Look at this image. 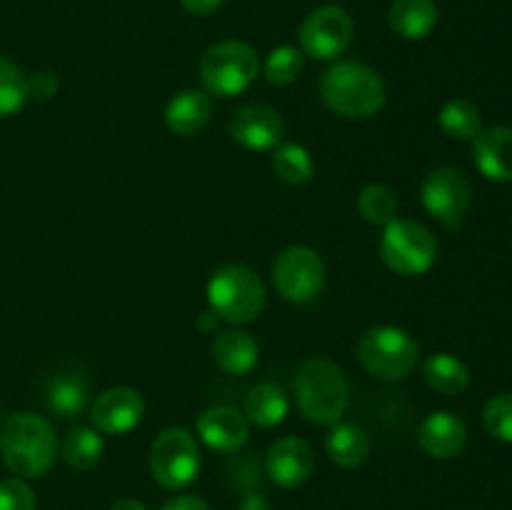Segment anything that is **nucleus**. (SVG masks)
<instances>
[{
  "label": "nucleus",
  "mask_w": 512,
  "mask_h": 510,
  "mask_svg": "<svg viewBox=\"0 0 512 510\" xmlns=\"http://www.w3.org/2000/svg\"><path fill=\"white\" fill-rule=\"evenodd\" d=\"M380 260L388 265L393 273L415 278V275L428 273L438 260V240L418 220L395 218L383 228L378 245Z\"/></svg>",
  "instance_id": "423d86ee"
},
{
  "label": "nucleus",
  "mask_w": 512,
  "mask_h": 510,
  "mask_svg": "<svg viewBox=\"0 0 512 510\" xmlns=\"http://www.w3.org/2000/svg\"><path fill=\"white\" fill-rule=\"evenodd\" d=\"M223 3L225 0H180V5H183L188 13L200 15V18H205V15H213L215 10H220V5Z\"/></svg>",
  "instance_id": "f704fd0d"
},
{
  "label": "nucleus",
  "mask_w": 512,
  "mask_h": 510,
  "mask_svg": "<svg viewBox=\"0 0 512 510\" xmlns=\"http://www.w3.org/2000/svg\"><path fill=\"white\" fill-rule=\"evenodd\" d=\"M273 170L283 183L305 185L313 180L315 163L310 158L308 148L298 143H285L273 150Z\"/></svg>",
  "instance_id": "bb28decb"
},
{
  "label": "nucleus",
  "mask_w": 512,
  "mask_h": 510,
  "mask_svg": "<svg viewBox=\"0 0 512 510\" xmlns=\"http://www.w3.org/2000/svg\"><path fill=\"white\" fill-rule=\"evenodd\" d=\"M320 98L340 118L368 120L383 110L388 90L378 70L358 60H343L323 73Z\"/></svg>",
  "instance_id": "f257e3e1"
},
{
  "label": "nucleus",
  "mask_w": 512,
  "mask_h": 510,
  "mask_svg": "<svg viewBox=\"0 0 512 510\" xmlns=\"http://www.w3.org/2000/svg\"><path fill=\"white\" fill-rule=\"evenodd\" d=\"M355 38L353 15L340 5L315 8L300 25V50L315 60H335Z\"/></svg>",
  "instance_id": "9d476101"
},
{
  "label": "nucleus",
  "mask_w": 512,
  "mask_h": 510,
  "mask_svg": "<svg viewBox=\"0 0 512 510\" xmlns=\"http://www.w3.org/2000/svg\"><path fill=\"white\" fill-rule=\"evenodd\" d=\"M468 443V428L458 415L448 410L430 413L418 430V445L435 460H450L463 453Z\"/></svg>",
  "instance_id": "dca6fc26"
},
{
  "label": "nucleus",
  "mask_w": 512,
  "mask_h": 510,
  "mask_svg": "<svg viewBox=\"0 0 512 510\" xmlns=\"http://www.w3.org/2000/svg\"><path fill=\"white\" fill-rule=\"evenodd\" d=\"M210 113H213V103H210L208 93H203V90H180L165 105V125L175 135L190 138V135L200 133L208 125Z\"/></svg>",
  "instance_id": "a211bd4d"
},
{
  "label": "nucleus",
  "mask_w": 512,
  "mask_h": 510,
  "mask_svg": "<svg viewBox=\"0 0 512 510\" xmlns=\"http://www.w3.org/2000/svg\"><path fill=\"white\" fill-rule=\"evenodd\" d=\"M470 183L458 168H438L425 178L420 188L423 208L438 220L443 228L458 230L470 208Z\"/></svg>",
  "instance_id": "9b49d317"
},
{
  "label": "nucleus",
  "mask_w": 512,
  "mask_h": 510,
  "mask_svg": "<svg viewBox=\"0 0 512 510\" xmlns=\"http://www.w3.org/2000/svg\"><path fill=\"white\" fill-rule=\"evenodd\" d=\"M25 88H28V98L35 100H50L58 93V78L53 73H33L25 78Z\"/></svg>",
  "instance_id": "473e14b6"
},
{
  "label": "nucleus",
  "mask_w": 512,
  "mask_h": 510,
  "mask_svg": "<svg viewBox=\"0 0 512 510\" xmlns=\"http://www.w3.org/2000/svg\"><path fill=\"white\" fill-rule=\"evenodd\" d=\"M295 400L305 420L335 425L350 403V385L343 368L328 358H308L295 375Z\"/></svg>",
  "instance_id": "7ed1b4c3"
},
{
  "label": "nucleus",
  "mask_w": 512,
  "mask_h": 510,
  "mask_svg": "<svg viewBox=\"0 0 512 510\" xmlns=\"http://www.w3.org/2000/svg\"><path fill=\"white\" fill-rule=\"evenodd\" d=\"M160 510H210V505L198 495H178V498L168 500Z\"/></svg>",
  "instance_id": "72a5a7b5"
},
{
  "label": "nucleus",
  "mask_w": 512,
  "mask_h": 510,
  "mask_svg": "<svg viewBox=\"0 0 512 510\" xmlns=\"http://www.w3.org/2000/svg\"><path fill=\"white\" fill-rule=\"evenodd\" d=\"M425 383L443 395H460L470 385V368L450 353H435L423 365Z\"/></svg>",
  "instance_id": "5701e85b"
},
{
  "label": "nucleus",
  "mask_w": 512,
  "mask_h": 510,
  "mask_svg": "<svg viewBox=\"0 0 512 510\" xmlns=\"http://www.w3.org/2000/svg\"><path fill=\"white\" fill-rule=\"evenodd\" d=\"M305 65V53L295 45H280L265 60V78L270 85H290L298 80V75L303 73Z\"/></svg>",
  "instance_id": "c85d7f7f"
},
{
  "label": "nucleus",
  "mask_w": 512,
  "mask_h": 510,
  "mask_svg": "<svg viewBox=\"0 0 512 510\" xmlns=\"http://www.w3.org/2000/svg\"><path fill=\"white\" fill-rule=\"evenodd\" d=\"M390 30L403 40H423L438 25L435 0H395L388 13Z\"/></svg>",
  "instance_id": "6ab92c4d"
},
{
  "label": "nucleus",
  "mask_w": 512,
  "mask_h": 510,
  "mask_svg": "<svg viewBox=\"0 0 512 510\" xmlns=\"http://www.w3.org/2000/svg\"><path fill=\"white\" fill-rule=\"evenodd\" d=\"M0 510H35V493L25 480H0Z\"/></svg>",
  "instance_id": "2f4dec72"
},
{
  "label": "nucleus",
  "mask_w": 512,
  "mask_h": 510,
  "mask_svg": "<svg viewBox=\"0 0 512 510\" xmlns=\"http://www.w3.org/2000/svg\"><path fill=\"white\" fill-rule=\"evenodd\" d=\"M358 213L370 225H388L398 218V195L388 185H365L358 195Z\"/></svg>",
  "instance_id": "cd10ccee"
},
{
  "label": "nucleus",
  "mask_w": 512,
  "mask_h": 510,
  "mask_svg": "<svg viewBox=\"0 0 512 510\" xmlns=\"http://www.w3.org/2000/svg\"><path fill=\"white\" fill-rule=\"evenodd\" d=\"M110 510H148V508H145V505L140 503V500L123 498V500H118V503L110 505Z\"/></svg>",
  "instance_id": "e433bc0d"
},
{
  "label": "nucleus",
  "mask_w": 512,
  "mask_h": 510,
  "mask_svg": "<svg viewBox=\"0 0 512 510\" xmlns=\"http://www.w3.org/2000/svg\"><path fill=\"white\" fill-rule=\"evenodd\" d=\"M240 510H273V505H270L268 498H263L260 493H248L240 500Z\"/></svg>",
  "instance_id": "c9c22d12"
},
{
  "label": "nucleus",
  "mask_w": 512,
  "mask_h": 510,
  "mask_svg": "<svg viewBox=\"0 0 512 510\" xmlns=\"http://www.w3.org/2000/svg\"><path fill=\"white\" fill-rule=\"evenodd\" d=\"M420 345L405 330L393 325H378L365 330L358 343V360L373 378L403 380L418 363Z\"/></svg>",
  "instance_id": "0eeeda50"
},
{
  "label": "nucleus",
  "mask_w": 512,
  "mask_h": 510,
  "mask_svg": "<svg viewBox=\"0 0 512 510\" xmlns=\"http://www.w3.org/2000/svg\"><path fill=\"white\" fill-rule=\"evenodd\" d=\"M325 453L340 468H360L370 455V438L360 425L335 423L325 438Z\"/></svg>",
  "instance_id": "412c9836"
},
{
  "label": "nucleus",
  "mask_w": 512,
  "mask_h": 510,
  "mask_svg": "<svg viewBox=\"0 0 512 510\" xmlns=\"http://www.w3.org/2000/svg\"><path fill=\"white\" fill-rule=\"evenodd\" d=\"M198 325H200V330H215V325H218V318H215L213 313H203V315H200Z\"/></svg>",
  "instance_id": "4c0bfd02"
},
{
  "label": "nucleus",
  "mask_w": 512,
  "mask_h": 510,
  "mask_svg": "<svg viewBox=\"0 0 512 510\" xmlns=\"http://www.w3.org/2000/svg\"><path fill=\"white\" fill-rule=\"evenodd\" d=\"M290 398L278 383H260L245 398V418L258 428H275L288 418Z\"/></svg>",
  "instance_id": "4be33fe9"
},
{
  "label": "nucleus",
  "mask_w": 512,
  "mask_h": 510,
  "mask_svg": "<svg viewBox=\"0 0 512 510\" xmlns=\"http://www.w3.org/2000/svg\"><path fill=\"white\" fill-rule=\"evenodd\" d=\"M63 460L73 470H93L103 460L105 440L100 430L73 428L60 445Z\"/></svg>",
  "instance_id": "393cba45"
},
{
  "label": "nucleus",
  "mask_w": 512,
  "mask_h": 510,
  "mask_svg": "<svg viewBox=\"0 0 512 510\" xmlns=\"http://www.w3.org/2000/svg\"><path fill=\"white\" fill-rule=\"evenodd\" d=\"M265 285L248 265H223L208 280L210 313L233 325L253 323L265 308Z\"/></svg>",
  "instance_id": "20e7f679"
},
{
  "label": "nucleus",
  "mask_w": 512,
  "mask_h": 510,
  "mask_svg": "<svg viewBox=\"0 0 512 510\" xmlns=\"http://www.w3.org/2000/svg\"><path fill=\"white\" fill-rule=\"evenodd\" d=\"M145 415V400L143 395L128 385H118V388H108L95 398L93 408H90V418H93L95 430L105 435H125L140 425Z\"/></svg>",
  "instance_id": "f8f14e48"
},
{
  "label": "nucleus",
  "mask_w": 512,
  "mask_h": 510,
  "mask_svg": "<svg viewBox=\"0 0 512 510\" xmlns=\"http://www.w3.org/2000/svg\"><path fill=\"white\" fill-rule=\"evenodd\" d=\"M270 480L285 490H295L310 480L315 470V455L305 440L280 438L268 448L265 458Z\"/></svg>",
  "instance_id": "4468645a"
},
{
  "label": "nucleus",
  "mask_w": 512,
  "mask_h": 510,
  "mask_svg": "<svg viewBox=\"0 0 512 510\" xmlns=\"http://www.w3.org/2000/svg\"><path fill=\"white\" fill-rule=\"evenodd\" d=\"M483 423L495 440L512 445V390L488 400L483 410Z\"/></svg>",
  "instance_id": "7c9ffc66"
},
{
  "label": "nucleus",
  "mask_w": 512,
  "mask_h": 510,
  "mask_svg": "<svg viewBox=\"0 0 512 510\" xmlns=\"http://www.w3.org/2000/svg\"><path fill=\"white\" fill-rule=\"evenodd\" d=\"M195 430L208 448L220 450V453H235L248 443L250 435L248 418L228 405H215V408L200 413Z\"/></svg>",
  "instance_id": "2eb2a0df"
},
{
  "label": "nucleus",
  "mask_w": 512,
  "mask_h": 510,
  "mask_svg": "<svg viewBox=\"0 0 512 510\" xmlns=\"http://www.w3.org/2000/svg\"><path fill=\"white\" fill-rule=\"evenodd\" d=\"M258 73V50L245 40H223L210 45L200 60V83L215 98H235L245 93Z\"/></svg>",
  "instance_id": "39448f33"
},
{
  "label": "nucleus",
  "mask_w": 512,
  "mask_h": 510,
  "mask_svg": "<svg viewBox=\"0 0 512 510\" xmlns=\"http://www.w3.org/2000/svg\"><path fill=\"white\" fill-rule=\"evenodd\" d=\"M0 458L18 478H43L58 458L53 425L35 413H15L0 425Z\"/></svg>",
  "instance_id": "f03ea898"
},
{
  "label": "nucleus",
  "mask_w": 512,
  "mask_h": 510,
  "mask_svg": "<svg viewBox=\"0 0 512 510\" xmlns=\"http://www.w3.org/2000/svg\"><path fill=\"white\" fill-rule=\"evenodd\" d=\"M438 123L445 135L455 140H475L483 130V118L475 103L465 98H453L440 108Z\"/></svg>",
  "instance_id": "a878e982"
},
{
  "label": "nucleus",
  "mask_w": 512,
  "mask_h": 510,
  "mask_svg": "<svg viewBox=\"0 0 512 510\" xmlns=\"http://www.w3.org/2000/svg\"><path fill=\"white\" fill-rule=\"evenodd\" d=\"M260 348L250 333L230 328L220 333L213 343V360L228 375H245L258 365Z\"/></svg>",
  "instance_id": "aec40b11"
},
{
  "label": "nucleus",
  "mask_w": 512,
  "mask_h": 510,
  "mask_svg": "<svg viewBox=\"0 0 512 510\" xmlns=\"http://www.w3.org/2000/svg\"><path fill=\"white\" fill-rule=\"evenodd\" d=\"M273 283L280 298L295 305L318 300L325 288V263L308 245H290L275 258Z\"/></svg>",
  "instance_id": "1a4fd4ad"
},
{
  "label": "nucleus",
  "mask_w": 512,
  "mask_h": 510,
  "mask_svg": "<svg viewBox=\"0 0 512 510\" xmlns=\"http://www.w3.org/2000/svg\"><path fill=\"white\" fill-rule=\"evenodd\" d=\"M150 473L165 490H183L198 478V440L185 428H165L150 445Z\"/></svg>",
  "instance_id": "6e6552de"
},
{
  "label": "nucleus",
  "mask_w": 512,
  "mask_h": 510,
  "mask_svg": "<svg viewBox=\"0 0 512 510\" xmlns=\"http://www.w3.org/2000/svg\"><path fill=\"white\" fill-rule=\"evenodd\" d=\"M28 100V88H25V75L20 73L18 65L0 58V118L15 115Z\"/></svg>",
  "instance_id": "c756f323"
},
{
  "label": "nucleus",
  "mask_w": 512,
  "mask_h": 510,
  "mask_svg": "<svg viewBox=\"0 0 512 510\" xmlns=\"http://www.w3.org/2000/svg\"><path fill=\"white\" fill-rule=\"evenodd\" d=\"M45 400H48L50 413H55L58 418H78L88 405V383L75 373L58 375V378L50 380Z\"/></svg>",
  "instance_id": "b1692460"
},
{
  "label": "nucleus",
  "mask_w": 512,
  "mask_h": 510,
  "mask_svg": "<svg viewBox=\"0 0 512 510\" xmlns=\"http://www.w3.org/2000/svg\"><path fill=\"white\" fill-rule=\"evenodd\" d=\"M230 135L245 150H275L285 138V120L273 105L250 103L230 120Z\"/></svg>",
  "instance_id": "ddd939ff"
},
{
  "label": "nucleus",
  "mask_w": 512,
  "mask_h": 510,
  "mask_svg": "<svg viewBox=\"0 0 512 510\" xmlns=\"http://www.w3.org/2000/svg\"><path fill=\"white\" fill-rule=\"evenodd\" d=\"M473 160L488 180L512 183V125L480 130L473 143Z\"/></svg>",
  "instance_id": "f3484780"
}]
</instances>
